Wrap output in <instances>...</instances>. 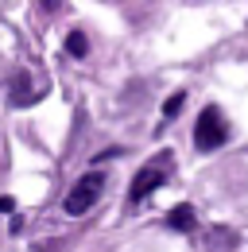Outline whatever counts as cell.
<instances>
[{
  "mask_svg": "<svg viewBox=\"0 0 248 252\" xmlns=\"http://www.w3.org/2000/svg\"><path fill=\"white\" fill-rule=\"evenodd\" d=\"M171 171H175V156H171V152H159L152 163H144V167L132 175V187H128V206H140L148 194H155V190L171 179Z\"/></svg>",
  "mask_w": 248,
  "mask_h": 252,
  "instance_id": "obj_1",
  "label": "cell"
},
{
  "mask_svg": "<svg viewBox=\"0 0 248 252\" xmlns=\"http://www.w3.org/2000/svg\"><path fill=\"white\" fill-rule=\"evenodd\" d=\"M105 194V175L101 171H90V175H82L74 187H70V194L62 198V214H70V218H82V214H90L93 202Z\"/></svg>",
  "mask_w": 248,
  "mask_h": 252,
  "instance_id": "obj_2",
  "label": "cell"
},
{
  "mask_svg": "<svg viewBox=\"0 0 248 252\" xmlns=\"http://www.w3.org/2000/svg\"><path fill=\"white\" fill-rule=\"evenodd\" d=\"M12 210H16V202L12 198H0V214H12Z\"/></svg>",
  "mask_w": 248,
  "mask_h": 252,
  "instance_id": "obj_7",
  "label": "cell"
},
{
  "mask_svg": "<svg viewBox=\"0 0 248 252\" xmlns=\"http://www.w3.org/2000/svg\"><path fill=\"white\" fill-rule=\"evenodd\" d=\"M183 101H186V94H175V97H167V101H163V117H167V121H171V117H179Z\"/></svg>",
  "mask_w": 248,
  "mask_h": 252,
  "instance_id": "obj_6",
  "label": "cell"
},
{
  "mask_svg": "<svg viewBox=\"0 0 248 252\" xmlns=\"http://www.w3.org/2000/svg\"><path fill=\"white\" fill-rule=\"evenodd\" d=\"M86 51H90V39H86V32H70V35H66V55L86 59Z\"/></svg>",
  "mask_w": 248,
  "mask_h": 252,
  "instance_id": "obj_5",
  "label": "cell"
},
{
  "mask_svg": "<svg viewBox=\"0 0 248 252\" xmlns=\"http://www.w3.org/2000/svg\"><path fill=\"white\" fill-rule=\"evenodd\" d=\"M167 225H171L175 233H190V229L198 225V214H194V206H175V210L167 214Z\"/></svg>",
  "mask_w": 248,
  "mask_h": 252,
  "instance_id": "obj_4",
  "label": "cell"
},
{
  "mask_svg": "<svg viewBox=\"0 0 248 252\" xmlns=\"http://www.w3.org/2000/svg\"><path fill=\"white\" fill-rule=\"evenodd\" d=\"M225 140H229V125H225L221 109H217V105H206L202 117L194 121V148H198V152H217Z\"/></svg>",
  "mask_w": 248,
  "mask_h": 252,
  "instance_id": "obj_3",
  "label": "cell"
}]
</instances>
